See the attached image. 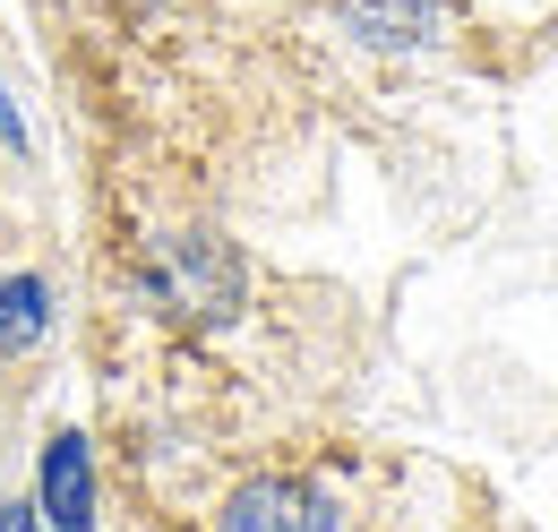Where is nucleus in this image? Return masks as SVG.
Returning <instances> with one entry per match:
<instances>
[{
    "label": "nucleus",
    "mask_w": 558,
    "mask_h": 532,
    "mask_svg": "<svg viewBox=\"0 0 558 532\" xmlns=\"http://www.w3.org/2000/svg\"><path fill=\"white\" fill-rule=\"evenodd\" d=\"M0 146H26V121H17V104H9V86H0Z\"/></svg>",
    "instance_id": "7"
},
{
    "label": "nucleus",
    "mask_w": 558,
    "mask_h": 532,
    "mask_svg": "<svg viewBox=\"0 0 558 532\" xmlns=\"http://www.w3.org/2000/svg\"><path fill=\"white\" fill-rule=\"evenodd\" d=\"M327 17L352 44H369V52H429V44H447L464 26L456 0H336Z\"/></svg>",
    "instance_id": "3"
},
{
    "label": "nucleus",
    "mask_w": 558,
    "mask_h": 532,
    "mask_svg": "<svg viewBox=\"0 0 558 532\" xmlns=\"http://www.w3.org/2000/svg\"><path fill=\"white\" fill-rule=\"evenodd\" d=\"M0 532H52V524H44L26 498H9V507H0Z\"/></svg>",
    "instance_id": "6"
},
{
    "label": "nucleus",
    "mask_w": 558,
    "mask_h": 532,
    "mask_svg": "<svg viewBox=\"0 0 558 532\" xmlns=\"http://www.w3.org/2000/svg\"><path fill=\"white\" fill-rule=\"evenodd\" d=\"M241 292H250V266L215 232H172L138 266V301L163 310L172 327H223V318H241Z\"/></svg>",
    "instance_id": "1"
},
{
    "label": "nucleus",
    "mask_w": 558,
    "mask_h": 532,
    "mask_svg": "<svg viewBox=\"0 0 558 532\" xmlns=\"http://www.w3.org/2000/svg\"><path fill=\"white\" fill-rule=\"evenodd\" d=\"M52 335V283L44 275H0V361H26Z\"/></svg>",
    "instance_id": "5"
},
{
    "label": "nucleus",
    "mask_w": 558,
    "mask_h": 532,
    "mask_svg": "<svg viewBox=\"0 0 558 532\" xmlns=\"http://www.w3.org/2000/svg\"><path fill=\"white\" fill-rule=\"evenodd\" d=\"M35 516H44L52 532H95V456H86V438H77V430H61V438L44 447Z\"/></svg>",
    "instance_id": "4"
},
{
    "label": "nucleus",
    "mask_w": 558,
    "mask_h": 532,
    "mask_svg": "<svg viewBox=\"0 0 558 532\" xmlns=\"http://www.w3.org/2000/svg\"><path fill=\"white\" fill-rule=\"evenodd\" d=\"M215 532H344V507L318 472H258L223 498Z\"/></svg>",
    "instance_id": "2"
}]
</instances>
